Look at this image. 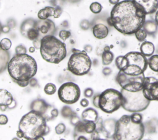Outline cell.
Instances as JSON below:
<instances>
[{"mask_svg":"<svg viewBox=\"0 0 158 140\" xmlns=\"http://www.w3.org/2000/svg\"><path fill=\"white\" fill-rule=\"evenodd\" d=\"M146 16L142 7L133 0L120 1L112 7L107 22L124 35H132L143 28Z\"/></svg>","mask_w":158,"mask_h":140,"instance_id":"cell-1","label":"cell"},{"mask_svg":"<svg viewBox=\"0 0 158 140\" xmlns=\"http://www.w3.org/2000/svg\"><path fill=\"white\" fill-rule=\"evenodd\" d=\"M38 70L35 59L27 54H15L9 60L7 71L12 81L24 88L29 84V80Z\"/></svg>","mask_w":158,"mask_h":140,"instance_id":"cell-2","label":"cell"},{"mask_svg":"<svg viewBox=\"0 0 158 140\" xmlns=\"http://www.w3.org/2000/svg\"><path fill=\"white\" fill-rule=\"evenodd\" d=\"M46 121L44 115L31 110L20 119L19 130L23 133L25 139H44L42 137L49 132Z\"/></svg>","mask_w":158,"mask_h":140,"instance_id":"cell-3","label":"cell"},{"mask_svg":"<svg viewBox=\"0 0 158 140\" xmlns=\"http://www.w3.org/2000/svg\"><path fill=\"white\" fill-rule=\"evenodd\" d=\"M40 49L42 58L51 64H59L67 56L66 44L52 35L42 37Z\"/></svg>","mask_w":158,"mask_h":140,"instance_id":"cell-4","label":"cell"},{"mask_svg":"<svg viewBox=\"0 0 158 140\" xmlns=\"http://www.w3.org/2000/svg\"><path fill=\"white\" fill-rule=\"evenodd\" d=\"M145 132L143 122L135 123L130 115H123L116 121L115 133L112 139L115 140H140Z\"/></svg>","mask_w":158,"mask_h":140,"instance_id":"cell-5","label":"cell"},{"mask_svg":"<svg viewBox=\"0 0 158 140\" xmlns=\"http://www.w3.org/2000/svg\"><path fill=\"white\" fill-rule=\"evenodd\" d=\"M67 69L72 74L77 76H83L87 74L91 67L92 62L90 57L85 51H80L73 48Z\"/></svg>","mask_w":158,"mask_h":140,"instance_id":"cell-6","label":"cell"},{"mask_svg":"<svg viewBox=\"0 0 158 140\" xmlns=\"http://www.w3.org/2000/svg\"><path fill=\"white\" fill-rule=\"evenodd\" d=\"M123 99L121 91L109 88L99 94L98 108L107 113H112L122 107Z\"/></svg>","mask_w":158,"mask_h":140,"instance_id":"cell-7","label":"cell"},{"mask_svg":"<svg viewBox=\"0 0 158 140\" xmlns=\"http://www.w3.org/2000/svg\"><path fill=\"white\" fill-rule=\"evenodd\" d=\"M121 93L123 96V104L122 107L129 112H140L146 109L150 101L143 95L142 90L136 92H130L122 88Z\"/></svg>","mask_w":158,"mask_h":140,"instance_id":"cell-8","label":"cell"},{"mask_svg":"<svg viewBox=\"0 0 158 140\" xmlns=\"http://www.w3.org/2000/svg\"><path fill=\"white\" fill-rule=\"evenodd\" d=\"M125 56L127 59V65L122 71L125 73L138 75L143 73L146 70L148 65V59L141 52H129Z\"/></svg>","mask_w":158,"mask_h":140,"instance_id":"cell-9","label":"cell"},{"mask_svg":"<svg viewBox=\"0 0 158 140\" xmlns=\"http://www.w3.org/2000/svg\"><path fill=\"white\" fill-rule=\"evenodd\" d=\"M145 76L143 73L138 75H132L119 70L116 80L120 87L130 92H136L142 90Z\"/></svg>","mask_w":158,"mask_h":140,"instance_id":"cell-10","label":"cell"},{"mask_svg":"<svg viewBox=\"0 0 158 140\" xmlns=\"http://www.w3.org/2000/svg\"><path fill=\"white\" fill-rule=\"evenodd\" d=\"M57 94L62 102L67 104H73L79 100L81 91L78 85L69 81L63 83L59 87Z\"/></svg>","mask_w":158,"mask_h":140,"instance_id":"cell-11","label":"cell"},{"mask_svg":"<svg viewBox=\"0 0 158 140\" xmlns=\"http://www.w3.org/2000/svg\"><path fill=\"white\" fill-rule=\"evenodd\" d=\"M142 91L144 96L149 101H158V79L145 76Z\"/></svg>","mask_w":158,"mask_h":140,"instance_id":"cell-12","label":"cell"},{"mask_svg":"<svg viewBox=\"0 0 158 140\" xmlns=\"http://www.w3.org/2000/svg\"><path fill=\"white\" fill-rule=\"evenodd\" d=\"M20 33L24 37L34 41L40 36V31L37 28V20L33 19L25 20L20 25Z\"/></svg>","mask_w":158,"mask_h":140,"instance_id":"cell-13","label":"cell"},{"mask_svg":"<svg viewBox=\"0 0 158 140\" xmlns=\"http://www.w3.org/2000/svg\"><path fill=\"white\" fill-rule=\"evenodd\" d=\"M37 28L40 33L44 35H53L56 30L54 23L49 19L37 20Z\"/></svg>","mask_w":158,"mask_h":140,"instance_id":"cell-14","label":"cell"},{"mask_svg":"<svg viewBox=\"0 0 158 140\" xmlns=\"http://www.w3.org/2000/svg\"><path fill=\"white\" fill-rule=\"evenodd\" d=\"M140 6L146 15L155 13L158 9V0H133Z\"/></svg>","mask_w":158,"mask_h":140,"instance_id":"cell-15","label":"cell"},{"mask_svg":"<svg viewBox=\"0 0 158 140\" xmlns=\"http://www.w3.org/2000/svg\"><path fill=\"white\" fill-rule=\"evenodd\" d=\"M51 107L45 101L41 99H38L33 101L30 104V109L38 112H40L46 116V113L49 109ZM46 118V117H45Z\"/></svg>","mask_w":158,"mask_h":140,"instance_id":"cell-16","label":"cell"},{"mask_svg":"<svg viewBox=\"0 0 158 140\" xmlns=\"http://www.w3.org/2000/svg\"><path fill=\"white\" fill-rule=\"evenodd\" d=\"M94 36L97 39H104L106 38L109 34V29L106 25L102 23H97L94 25L92 28Z\"/></svg>","mask_w":158,"mask_h":140,"instance_id":"cell-17","label":"cell"},{"mask_svg":"<svg viewBox=\"0 0 158 140\" xmlns=\"http://www.w3.org/2000/svg\"><path fill=\"white\" fill-rule=\"evenodd\" d=\"M81 119L84 121H91L96 122L98 119V112L91 107L87 108L83 111L81 113Z\"/></svg>","mask_w":158,"mask_h":140,"instance_id":"cell-18","label":"cell"},{"mask_svg":"<svg viewBox=\"0 0 158 140\" xmlns=\"http://www.w3.org/2000/svg\"><path fill=\"white\" fill-rule=\"evenodd\" d=\"M10 60V54L8 51L2 49L0 46V74L7 68Z\"/></svg>","mask_w":158,"mask_h":140,"instance_id":"cell-19","label":"cell"},{"mask_svg":"<svg viewBox=\"0 0 158 140\" xmlns=\"http://www.w3.org/2000/svg\"><path fill=\"white\" fill-rule=\"evenodd\" d=\"M12 94L6 89H0V105H6L7 107L14 101Z\"/></svg>","mask_w":158,"mask_h":140,"instance_id":"cell-20","label":"cell"},{"mask_svg":"<svg viewBox=\"0 0 158 140\" xmlns=\"http://www.w3.org/2000/svg\"><path fill=\"white\" fill-rule=\"evenodd\" d=\"M154 51V45L150 41H143L140 46V51L146 57H150L153 55Z\"/></svg>","mask_w":158,"mask_h":140,"instance_id":"cell-21","label":"cell"},{"mask_svg":"<svg viewBox=\"0 0 158 140\" xmlns=\"http://www.w3.org/2000/svg\"><path fill=\"white\" fill-rule=\"evenodd\" d=\"M55 13V7L46 6L40 9L38 12V18L40 20H46L50 17H53Z\"/></svg>","mask_w":158,"mask_h":140,"instance_id":"cell-22","label":"cell"},{"mask_svg":"<svg viewBox=\"0 0 158 140\" xmlns=\"http://www.w3.org/2000/svg\"><path fill=\"white\" fill-rule=\"evenodd\" d=\"M157 25L156 23V22H154L152 20H148L146 21L143 28L147 32L149 35H153L156 33V32L157 30Z\"/></svg>","mask_w":158,"mask_h":140,"instance_id":"cell-23","label":"cell"},{"mask_svg":"<svg viewBox=\"0 0 158 140\" xmlns=\"http://www.w3.org/2000/svg\"><path fill=\"white\" fill-rule=\"evenodd\" d=\"M144 125L145 130H146L149 133H156L158 130V120L156 118L151 119L144 124Z\"/></svg>","mask_w":158,"mask_h":140,"instance_id":"cell-24","label":"cell"},{"mask_svg":"<svg viewBox=\"0 0 158 140\" xmlns=\"http://www.w3.org/2000/svg\"><path fill=\"white\" fill-rule=\"evenodd\" d=\"M114 55L109 51H104L102 53V63L104 65H108L112 63L114 60Z\"/></svg>","mask_w":158,"mask_h":140,"instance_id":"cell-25","label":"cell"},{"mask_svg":"<svg viewBox=\"0 0 158 140\" xmlns=\"http://www.w3.org/2000/svg\"><path fill=\"white\" fill-rule=\"evenodd\" d=\"M148 66L151 70L158 72V55H152L148 60Z\"/></svg>","mask_w":158,"mask_h":140,"instance_id":"cell-26","label":"cell"},{"mask_svg":"<svg viewBox=\"0 0 158 140\" xmlns=\"http://www.w3.org/2000/svg\"><path fill=\"white\" fill-rule=\"evenodd\" d=\"M115 65L119 70H123L127 65V59L125 56H119L115 60Z\"/></svg>","mask_w":158,"mask_h":140,"instance_id":"cell-27","label":"cell"},{"mask_svg":"<svg viewBox=\"0 0 158 140\" xmlns=\"http://www.w3.org/2000/svg\"><path fill=\"white\" fill-rule=\"evenodd\" d=\"M75 114L76 113L74 112L69 106L65 105L61 109V115L64 118H70Z\"/></svg>","mask_w":158,"mask_h":140,"instance_id":"cell-28","label":"cell"},{"mask_svg":"<svg viewBox=\"0 0 158 140\" xmlns=\"http://www.w3.org/2000/svg\"><path fill=\"white\" fill-rule=\"evenodd\" d=\"M135 37H136V39L138 41L143 42V41H145L146 38H147L148 33L143 28H141L139 29L138 30H137L135 33Z\"/></svg>","mask_w":158,"mask_h":140,"instance_id":"cell-29","label":"cell"},{"mask_svg":"<svg viewBox=\"0 0 158 140\" xmlns=\"http://www.w3.org/2000/svg\"><path fill=\"white\" fill-rule=\"evenodd\" d=\"M96 128V122L88 121H85V133L88 134H91L93 133Z\"/></svg>","mask_w":158,"mask_h":140,"instance_id":"cell-30","label":"cell"},{"mask_svg":"<svg viewBox=\"0 0 158 140\" xmlns=\"http://www.w3.org/2000/svg\"><path fill=\"white\" fill-rule=\"evenodd\" d=\"M102 9V5L98 2H93L89 6V10L93 14H99Z\"/></svg>","mask_w":158,"mask_h":140,"instance_id":"cell-31","label":"cell"},{"mask_svg":"<svg viewBox=\"0 0 158 140\" xmlns=\"http://www.w3.org/2000/svg\"><path fill=\"white\" fill-rule=\"evenodd\" d=\"M44 91L46 94L52 95L56 92V86L52 83H48L45 85Z\"/></svg>","mask_w":158,"mask_h":140,"instance_id":"cell-32","label":"cell"},{"mask_svg":"<svg viewBox=\"0 0 158 140\" xmlns=\"http://www.w3.org/2000/svg\"><path fill=\"white\" fill-rule=\"evenodd\" d=\"M12 46V42L10 39L7 38H4L2 39L0 41V46L1 47L5 50V51H8Z\"/></svg>","mask_w":158,"mask_h":140,"instance_id":"cell-33","label":"cell"},{"mask_svg":"<svg viewBox=\"0 0 158 140\" xmlns=\"http://www.w3.org/2000/svg\"><path fill=\"white\" fill-rule=\"evenodd\" d=\"M75 133H85V121L83 120L80 121L77 125H75Z\"/></svg>","mask_w":158,"mask_h":140,"instance_id":"cell-34","label":"cell"},{"mask_svg":"<svg viewBox=\"0 0 158 140\" xmlns=\"http://www.w3.org/2000/svg\"><path fill=\"white\" fill-rule=\"evenodd\" d=\"M70 36H71V32L69 30H62L59 33V36L63 41H65L68 38L70 37Z\"/></svg>","mask_w":158,"mask_h":140,"instance_id":"cell-35","label":"cell"},{"mask_svg":"<svg viewBox=\"0 0 158 140\" xmlns=\"http://www.w3.org/2000/svg\"><path fill=\"white\" fill-rule=\"evenodd\" d=\"M131 120L135 123H141L143 121V116L138 112H133L130 115Z\"/></svg>","mask_w":158,"mask_h":140,"instance_id":"cell-36","label":"cell"},{"mask_svg":"<svg viewBox=\"0 0 158 140\" xmlns=\"http://www.w3.org/2000/svg\"><path fill=\"white\" fill-rule=\"evenodd\" d=\"M65 129H66L65 125L62 123H60L58 125H57L55 127V131L56 134H61L65 132Z\"/></svg>","mask_w":158,"mask_h":140,"instance_id":"cell-37","label":"cell"},{"mask_svg":"<svg viewBox=\"0 0 158 140\" xmlns=\"http://www.w3.org/2000/svg\"><path fill=\"white\" fill-rule=\"evenodd\" d=\"M15 53L17 54H26L27 53V49L26 47L20 44L15 47Z\"/></svg>","mask_w":158,"mask_h":140,"instance_id":"cell-38","label":"cell"},{"mask_svg":"<svg viewBox=\"0 0 158 140\" xmlns=\"http://www.w3.org/2000/svg\"><path fill=\"white\" fill-rule=\"evenodd\" d=\"M80 26L81 29L86 30H88L89 27V22L87 20H83L80 24Z\"/></svg>","mask_w":158,"mask_h":140,"instance_id":"cell-39","label":"cell"},{"mask_svg":"<svg viewBox=\"0 0 158 140\" xmlns=\"http://www.w3.org/2000/svg\"><path fill=\"white\" fill-rule=\"evenodd\" d=\"M62 10L61 7L59 6H56L55 7V13L53 17L55 19H57L60 17V15H62Z\"/></svg>","mask_w":158,"mask_h":140,"instance_id":"cell-40","label":"cell"},{"mask_svg":"<svg viewBox=\"0 0 158 140\" xmlns=\"http://www.w3.org/2000/svg\"><path fill=\"white\" fill-rule=\"evenodd\" d=\"M93 95V90L91 88H87L84 91V96L86 97H91Z\"/></svg>","mask_w":158,"mask_h":140,"instance_id":"cell-41","label":"cell"},{"mask_svg":"<svg viewBox=\"0 0 158 140\" xmlns=\"http://www.w3.org/2000/svg\"><path fill=\"white\" fill-rule=\"evenodd\" d=\"M80 121V119L77 115V114H75V115H73L72 117H70V123H71V124L73 125L74 126L75 125H77Z\"/></svg>","mask_w":158,"mask_h":140,"instance_id":"cell-42","label":"cell"},{"mask_svg":"<svg viewBox=\"0 0 158 140\" xmlns=\"http://www.w3.org/2000/svg\"><path fill=\"white\" fill-rule=\"evenodd\" d=\"M8 122V118L6 115H0V125H6Z\"/></svg>","mask_w":158,"mask_h":140,"instance_id":"cell-43","label":"cell"},{"mask_svg":"<svg viewBox=\"0 0 158 140\" xmlns=\"http://www.w3.org/2000/svg\"><path fill=\"white\" fill-rule=\"evenodd\" d=\"M29 84L31 87H36V86H38V81L36 78L33 77L31 79H30Z\"/></svg>","mask_w":158,"mask_h":140,"instance_id":"cell-44","label":"cell"},{"mask_svg":"<svg viewBox=\"0 0 158 140\" xmlns=\"http://www.w3.org/2000/svg\"><path fill=\"white\" fill-rule=\"evenodd\" d=\"M41 39H36L33 41V46L34 47L36 48V49H40V46H41Z\"/></svg>","mask_w":158,"mask_h":140,"instance_id":"cell-45","label":"cell"},{"mask_svg":"<svg viewBox=\"0 0 158 140\" xmlns=\"http://www.w3.org/2000/svg\"><path fill=\"white\" fill-rule=\"evenodd\" d=\"M58 114H59V112L57 109H53L50 112V115H51V118L57 117L58 116Z\"/></svg>","mask_w":158,"mask_h":140,"instance_id":"cell-46","label":"cell"},{"mask_svg":"<svg viewBox=\"0 0 158 140\" xmlns=\"http://www.w3.org/2000/svg\"><path fill=\"white\" fill-rule=\"evenodd\" d=\"M80 105L83 107H86L89 105V101L86 98H83L80 101Z\"/></svg>","mask_w":158,"mask_h":140,"instance_id":"cell-47","label":"cell"},{"mask_svg":"<svg viewBox=\"0 0 158 140\" xmlns=\"http://www.w3.org/2000/svg\"><path fill=\"white\" fill-rule=\"evenodd\" d=\"M98 102H99V94L94 96L93 100V105L97 108H98Z\"/></svg>","mask_w":158,"mask_h":140,"instance_id":"cell-48","label":"cell"},{"mask_svg":"<svg viewBox=\"0 0 158 140\" xmlns=\"http://www.w3.org/2000/svg\"><path fill=\"white\" fill-rule=\"evenodd\" d=\"M10 30V27L8 25H2V33H7L9 32Z\"/></svg>","mask_w":158,"mask_h":140,"instance_id":"cell-49","label":"cell"},{"mask_svg":"<svg viewBox=\"0 0 158 140\" xmlns=\"http://www.w3.org/2000/svg\"><path fill=\"white\" fill-rule=\"evenodd\" d=\"M102 73L104 75L107 76V75H110L111 73H112V70L110 68H108V67H106L104 68L103 70H102Z\"/></svg>","mask_w":158,"mask_h":140,"instance_id":"cell-50","label":"cell"},{"mask_svg":"<svg viewBox=\"0 0 158 140\" xmlns=\"http://www.w3.org/2000/svg\"><path fill=\"white\" fill-rule=\"evenodd\" d=\"M84 50L86 52H90L92 51V46L89 44H87L85 45L84 47Z\"/></svg>","mask_w":158,"mask_h":140,"instance_id":"cell-51","label":"cell"},{"mask_svg":"<svg viewBox=\"0 0 158 140\" xmlns=\"http://www.w3.org/2000/svg\"><path fill=\"white\" fill-rule=\"evenodd\" d=\"M16 134H17V136L18 138H23V133H22L20 130H19L17 131Z\"/></svg>","mask_w":158,"mask_h":140,"instance_id":"cell-52","label":"cell"},{"mask_svg":"<svg viewBox=\"0 0 158 140\" xmlns=\"http://www.w3.org/2000/svg\"><path fill=\"white\" fill-rule=\"evenodd\" d=\"M109 2L110 4H112V5H115L117 3H118L120 2V0H109Z\"/></svg>","mask_w":158,"mask_h":140,"instance_id":"cell-53","label":"cell"},{"mask_svg":"<svg viewBox=\"0 0 158 140\" xmlns=\"http://www.w3.org/2000/svg\"><path fill=\"white\" fill-rule=\"evenodd\" d=\"M15 106H16V102H15V100H14L13 102L11 103V104H10V105H9L7 108H9V109H13V108H14Z\"/></svg>","mask_w":158,"mask_h":140,"instance_id":"cell-54","label":"cell"},{"mask_svg":"<svg viewBox=\"0 0 158 140\" xmlns=\"http://www.w3.org/2000/svg\"><path fill=\"white\" fill-rule=\"evenodd\" d=\"M155 22L157 23V25H158V9L157 10L156 12V14H155Z\"/></svg>","mask_w":158,"mask_h":140,"instance_id":"cell-55","label":"cell"},{"mask_svg":"<svg viewBox=\"0 0 158 140\" xmlns=\"http://www.w3.org/2000/svg\"><path fill=\"white\" fill-rule=\"evenodd\" d=\"M7 107L6 105H0V110L1 111H5L7 109Z\"/></svg>","mask_w":158,"mask_h":140,"instance_id":"cell-56","label":"cell"},{"mask_svg":"<svg viewBox=\"0 0 158 140\" xmlns=\"http://www.w3.org/2000/svg\"><path fill=\"white\" fill-rule=\"evenodd\" d=\"M35 49H36V48H35V47H32V46H31V47H30V48H29L28 51H29V52H30L33 53V52H34L35 51Z\"/></svg>","mask_w":158,"mask_h":140,"instance_id":"cell-57","label":"cell"},{"mask_svg":"<svg viewBox=\"0 0 158 140\" xmlns=\"http://www.w3.org/2000/svg\"><path fill=\"white\" fill-rule=\"evenodd\" d=\"M86 139V138H84V136H80L78 138V139Z\"/></svg>","mask_w":158,"mask_h":140,"instance_id":"cell-58","label":"cell"},{"mask_svg":"<svg viewBox=\"0 0 158 140\" xmlns=\"http://www.w3.org/2000/svg\"><path fill=\"white\" fill-rule=\"evenodd\" d=\"M2 25L1 23H0V35H1V33H2Z\"/></svg>","mask_w":158,"mask_h":140,"instance_id":"cell-59","label":"cell"}]
</instances>
